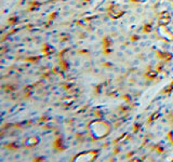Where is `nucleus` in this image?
Listing matches in <instances>:
<instances>
[{
	"label": "nucleus",
	"mask_w": 173,
	"mask_h": 162,
	"mask_svg": "<svg viewBox=\"0 0 173 162\" xmlns=\"http://www.w3.org/2000/svg\"><path fill=\"white\" fill-rule=\"evenodd\" d=\"M89 131L94 138L99 140V138L105 137L110 132V125L105 121L95 120L89 124Z\"/></svg>",
	"instance_id": "nucleus-1"
},
{
	"label": "nucleus",
	"mask_w": 173,
	"mask_h": 162,
	"mask_svg": "<svg viewBox=\"0 0 173 162\" xmlns=\"http://www.w3.org/2000/svg\"><path fill=\"white\" fill-rule=\"evenodd\" d=\"M97 151H88L86 152H82L80 155H77L76 157L74 158V160H79V161H92L93 159L97 158Z\"/></svg>",
	"instance_id": "nucleus-2"
},
{
	"label": "nucleus",
	"mask_w": 173,
	"mask_h": 162,
	"mask_svg": "<svg viewBox=\"0 0 173 162\" xmlns=\"http://www.w3.org/2000/svg\"><path fill=\"white\" fill-rule=\"evenodd\" d=\"M108 14L111 19H114V20H117L119 17H121L124 15V11L121 10L120 8H118L117 5H113V7L109 9L108 11Z\"/></svg>",
	"instance_id": "nucleus-3"
},
{
	"label": "nucleus",
	"mask_w": 173,
	"mask_h": 162,
	"mask_svg": "<svg viewBox=\"0 0 173 162\" xmlns=\"http://www.w3.org/2000/svg\"><path fill=\"white\" fill-rule=\"evenodd\" d=\"M159 34L161 35V37L165 38L166 40L173 39V34L169 29H167V27L163 26V25H160V26H159Z\"/></svg>",
	"instance_id": "nucleus-4"
},
{
	"label": "nucleus",
	"mask_w": 173,
	"mask_h": 162,
	"mask_svg": "<svg viewBox=\"0 0 173 162\" xmlns=\"http://www.w3.org/2000/svg\"><path fill=\"white\" fill-rule=\"evenodd\" d=\"M171 21V16L168 12H162L160 15H159L158 19V23L159 25H163V26H167V25L170 23Z\"/></svg>",
	"instance_id": "nucleus-5"
},
{
	"label": "nucleus",
	"mask_w": 173,
	"mask_h": 162,
	"mask_svg": "<svg viewBox=\"0 0 173 162\" xmlns=\"http://www.w3.org/2000/svg\"><path fill=\"white\" fill-rule=\"evenodd\" d=\"M38 143H39V138L32 136V137H30L29 140H27V142H26V145H27V146H35V145H37Z\"/></svg>",
	"instance_id": "nucleus-6"
},
{
	"label": "nucleus",
	"mask_w": 173,
	"mask_h": 162,
	"mask_svg": "<svg viewBox=\"0 0 173 162\" xmlns=\"http://www.w3.org/2000/svg\"><path fill=\"white\" fill-rule=\"evenodd\" d=\"M42 51H43V53L45 54H51L54 52V49H53V47H51V46H49V44H45L43 46V49H42Z\"/></svg>",
	"instance_id": "nucleus-7"
},
{
	"label": "nucleus",
	"mask_w": 173,
	"mask_h": 162,
	"mask_svg": "<svg viewBox=\"0 0 173 162\" xmlns=\"http://www.w3.org/2000/svg\"><path fill=\"white\" fill-rule=\"evenodd\" d=\"M172 90H173V82H171L170 86H168L166 89H163V93H170Z\"/></svg>",
	"instance_id": "nucleus-8"
},
{
	"label": "nucleus",
	"mask_w": 173,
	"mask_h": 162,
	"mask_svg": "<svg viewBox=\"0 0 173 162\" xmlns=\"http://www.w3.org/2000/svg\"><path fill=\"white\" fill-rule=\"evenodd\" d=\"M146 76L148 77V78H155V77L157 76V73H155V71H149V73L146 74Z\"/></svg>",
	"instance_id": "nucleus-9"
},
{
	"label": "nucleus",
	"mask_w": 173,
	"mask_h": 162,
	"mask_svg": "<svg viewBox=\"0 0 173 162\" xmlns=\"http://www.w3.org/2000/svg\"><path fill=\"white\" fill-rule=\"evenodd\" d=\"M144 32H151V25H145V26H144Z\"/></svg>",
	"instance_id": "nucleus-10"
},
{
	"label": "nucleus",
	"mask_w": 173,
	"mask_h": 162,
	"mask_svg": "<svg viewBox=\"0 0 173 162\" xmlns=\"http://www.w3.org/2000/svg\"><path fill=\"white\" fill-rule=\"evenodd\" d=\"M158 116H159V113H155V115H153V116H151V119H149V120H148V122H151V121H153V120L157 119V117H158Z\"/></svg>",
	"instance_id": "nucleus-11"
},
{
	"label": "nucleus",
	"mask_w": 173,
	"mask_h": 162,
	"mask_svg": "<svg viewBox=\"0 0 173 162\" xmlns=\"http://www.w3.org/2000/svg\"><path fill=\"white\" fill-rule=\"evenodd\" d=\"M88 1H89V0H88Z\"/></svg>",
	"instance_id": "nucleus-12"
}]
</instances>
